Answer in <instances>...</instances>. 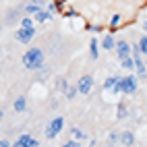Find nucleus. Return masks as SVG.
<instances>
[{"instance_id":"6ab92c4d","label":"nucleus","mask_w":147,"mask_h":147,"mask_svg":"<svg viewBox=\"0 0 147 147\" xmlns=\"http://www.w3.org/2000/svg\"><path fill=\"white\" fill-rule=\"evenodd\" d=\"M139 50L143 56H147V35H143L141 40H139Z\"/></svg>"},{"instance_id":"f257e3e1","label":"nucleus","mask_w":147,"mask_h":147,"mask_svg":"<svg viewBox=\"0 0 147 147\" xmlns=\"http://www.w3.org/2000/svg\"><path fill=\"white\" fill-rule=\"evenodd\" d=\"M23 66L29 68V71H40L44 66V52L40 48H29L23 54Z\"/></svg>"},{"instance_id":"a211bd4d","label":"nucleus","mask_w":147,"mask_h":147,"mask_svg":"<svg viewBox=\"0 0 147 147\" xmlns=\"http://www.w3.org/2000/svg\"><path fill=\"white\" fill-rule=\"evenodd\" d=\"M33 19H29V17H23L21 19V29H33Z\"/></svg>"},{"instance_id":"2eb2a0df","label":"nucleus","mask_w":147,"mask_h":147,"mask_svg":"<svg viewBox=\"0 0 147 147\" xmlns=\"http://www.w3.org/2000/svg\"><path fill=\"white\" fill-rule=\"evenodd\" d=\"M112 91H122V93H124V77H116Z\"/></svg>"},{"instance_id":"b1692460","label":"nucleus","mask_w":147,"mask_h":147,"mask_svg":"<svg viewBox=\"0 0 147 147\" xmlns=\"http://www.w3.org/2000/svg\"><path fill=\"white\" fill-rule=\"evenodd\" d=\"M62 147H79V143H77V141H73V139H71V141H66V143H64Z\"/></svg>"},{"instance_id":"ddd939ff","label":"nucleus","mask_w":147,"mask_h":147,"mask_svg":"<svg viewBox=\"0 0 147 147\" xmlns=\"http://www.w3.org/2000/svg\"><path fill=\"white\" fill-rule=\"evenodd\" d=\"M31 139H33L31 135H21V137H19V139H17V141L13 143V147H27Z\"/></svg>"},{"instance_id":"cd10ccee","label":"nucleus","mask_w":147,"mask_h":147,"mask_svg":"<svg viewBox=\"0 0 147 147\" xmlns=\"http://www.w3.org/2000/svg\"><path fill=\"white\" fill-rule=\"evenodd\" d=\"M143 29H145V31H147V23H143Z\"/></svg>"},{"instance_id":"f03ea898","label":"nucleus","mask_w":147,"mask_h":147,"mask_svg":"<svg viewBox=\"0 0 147 147\" xmlns=\"http://www.w3.org/2000/svg\"><path fill=\"white\" fill-rule=\"evenodd\" d=\"M64 129V118L62 116H56V118H52L50 122H48L46 126V139H56L58 135H60V131Z\"/></svg>"},{"instance_id":"9b49d317","label":"nucleus","mask_w":147,"mask_h":147,"mask_svg":"<svg viewBox=\"0 0 147 147\" xmlns=\"http://www.w3.org/2000/svg\"><path fill=\"white\" fill-rule=\"evenodd\" d=\"M68 133H71V139H73V141H77V143H79V141H83V139H87V135H85L83 131H79L77 126H73V129L68 131Z\"/></svg>"},{"instance_id":"c85d7f7f","label":"nucleus","mask_w":147,"mask_h":147,"mask_svg":"<svg viewBox=\"0 0 147 147\" xmlns=\"http://www.w3.org/2000/svg\"><path fill=\"white\" fill-rule=\"evenodd\" d=\"M2 116H4V114H2V110H0V120H2Z\"/></svg>"},{"instance_id":"20e7f679","label":"nucleus","mask_w":147,"mask_h":147,"mask_svg":"<svg viewBox=\"0 0 147 147\" xmlns=\"http://www.w3.org/2000/svg\"><path fill=\"white\" fill-rule=\"evenodd\" d=\"M15 37H17L21 44H29V42L35 37V27H33V29H21V27H19L17 33H15Z\"/></svg>"},{"instance_id":"f8f14e48","label":"nucleus","mask_w":147,"mask_h":147,"mask_svg":"<svg viewBox=\"0 0 147 147\" xmlns=\"http://www.w3.org/2000/svg\"><path fill=\"white\" fill-rule=\"evenodd\" d=\"M102 48H104V50H114V48H116L114 35H106L104 40H102Z\"/></svg>"},{"instance_id":"9d476101","label":"nucleus","mask_w":147,"mask_h":147,"mask_svg":"<svg viewBox=\"0 0 147 147\" xmlns=\"http://www.w3.org/2000/svg\"><path fill=\"white\" fill-rule=\"evenodd\" d=\"M13 110H15V112H25V110H27V100H25L23 95H19L17 100H15V104H13Z\"/></svg>"},{"instance_id":"dca6fc26","label":"nucleus","mask_w":147,"mask_h":147,"mask_svg":"<svg viewBox=\"0 0 147 147\" xmlns=\"http://www.w3.org/2000/svg\"><path fill=\"white\" fill-rule=\"evenodd\" d=\"M33 17H35V23H44L46 19L50 17V13H48V11H44V8H42V11H37V13H35Z\"/></svg>"},{"instance_id":"c756f323","label":"nucleus","mask_w":147,"mask_h":147,"mask_svg":"<svg viewBox=\"0 0 147 147\" xmlns=\"http://www.w3.org/2000/svg\"><path fill=\"white\" fill-rule=\"evenodd\" d=\"M0 29H2V25H0Z\"/></svg>"},{"instance_id":"39448f33","label":"nucleus","mask_w":147,"mask_h":147,"mask_svg":"<svg viewBox=\"0 0 147 147\" xmlns=\"http://www.w3.org/2000/svg\"><path fill=\"white\" fill-rule=\"evenodd\" d=\"M58 87H60V91L64 93V97H68V100H73V97H75L77 93H79L75 85L66 83V79H58Z\"/></svg>"},{"instance_id":"a878e982","label":"nucleus","mask_w":147,"mask_h":147,"mask_svg":"<svg viewBox=\"0 0 147 147\" xmlns=\"http://www.w3.org/2000/svg\"><path fill=\"white\" fill-rule=\"evenodd\" d=\"M27 147H40V143H37L35 139H31V141H29V145H27Z\"/></svg>"},{"instance_id":"4468645a","label":"nucleus","mask_w":147,"mask_h":147,"mask_svg":"<svg viewBox=\"0 0 147 147\" xmlns=\"http://www.w3.org/2000/svg\"><path fill=\"white\" fill-rule=\"evenodd\" d=\"M120 66L124 68V71H135V60L129 56V58H124V60H120Z\"/></svg>"},{"instance_id":"6e6552de","label":"nucleus","mask_w":147,"mask_h":147,"mask_svg":"<svg viewBox=\"0 0 147 147\" xmlns=\"http://www.w3.org/2000/svg\"><path fill=\"white\" fill-rule=\"evenodd\" d=\"M124 147H133L135 145V135L131 133V131H124V133H120V139H118Z\"/></svg>"},{"instance_id":"0eeeda50","label":"nucleus","mask_w":147,"mask_h":147,"mask_svg":"<svg viewBox=\"0 0 147 147\" xmlns=\"http://www.w3.org/2000/svg\"><path fill=\"white\" fill-rule=\"evenodd\" d=\"M135 91H137V77H135V75H129V77H124V93L133 95Z\"/></svg>"},{"instance_id":"423d86ee","label":"nucleus","mask_w":147,"mask_h":147,"mask_svg":"<svg viewBox=\"0 0 147 147\" xmlns=\"http://www.w3.org/2000/svg\"><path fill=\"white\" fill-rule=\"evenodd\" d=\"M114 50H116V56H118V60H124V58H129V56H131V46L126 44L124 40H118V42H116V48H114Z\"/></svg>"},{"instance_id":"4be33fe9","label":"nucleus","mask_w":147,"mask_h":147,"mask_svg":"<svg viewBox=\"0 0 147 147\" xmlns=\"http://www.w3.org/2000/svg\"><path fill=\"white\" fill-rule=\"evenodd\" d=\"M114 81H116V77H108L106 83H104V89H112V87H114Z\"/></svg>"},{"instance_id":"f3484780","label":"nucleus","mask_w":147,"mask_h":147,"mask_svg":"<svg viewBox=\"0 0 147 147\" xmlns=\"http://www.w3.org/2000/svg\"><path fill=\"white\" fill-rule=\"evenodd\" d=\"M89 54H91L93 60L100 56V52H97V40H91V44H89Z\"/></svg>"},{"instance_id":"1a4fd4ad","label":"nucleus","mask_w":147,"mask_h":147,"mask_svg":"<svg viewBox=\"0 0 147 147\" xmlns=\"http://www.w3.org/2000/svg\"><path fill=\"white\" fill-rule=\"evenodd\" d=\"M135 71H137V77H139V79H145V77H147V66L143 62V58L135 60Z\"/></svg>"},{"instance_id":"412c9836","label":"nucleus","mask_w":147,"mask_h":147,"mask_svg":"<svg viewBox=\"0 0 147 147\" xmlns=\"http://www.w3.org/2000/svg\"><path fill=\"white\" fill-rule=\"evenodd\" d=\"M116 116H118V118H124V116H126V104H118V110H116Z\"/></svg>"},{"instance_id":"5701e85b","label":"nucleus","mask_w":147,"mask_h":147,"mask_svg":"<svg viewBox=\"0 0 147 147\" xmlns=\"http://www.w3.org/2000/svg\"><path fill=\"white\" fill-rule=\"evenodd\" d=\"M110 25H112V27H118V25H120V15H114V17H112V23H110Z\"/></svg>"},{"instance_id":"aec40b11","label":"nucleus","mask_w":147,"mask_h":147,"mask_svg":"<svg viewBox=\"0 0 147 147\" xmlns=\"http://www.w3.org/2000/svg\"><path fill=\"white\" fill-rule=\"evenodd\" d=\"M25 11H27V15H35L37 11H42V6H37V4H27Z\"/></svg>"},{"instance_id":"7ed1b4c3","label":"nucleus","mask_w":147,"mask_h":147,"mask_svg":"<svg viewBox=\"0 0 147 147\" xmlns=\"http://www.w3.org/2000/svg\"><path fill=\"white\" fill-rule=\"evenodd\" d=\"M91 87H93V77L91 75H83L81 79H79V83H77V91L83 93V95H87V93L91 91Z\"/></svg>"},{"instance_id":"bb28decb","label":"nucleus","mask_w":147,"mask_h":147,"mask_svg":"<svg viewBox=\"0 0 147 147\" xmlns=\"http://www.w3.org/2000/svg\"><path fill=\"white\" fill-rule=\"evenodd\" d=\"M46 2V0H31V4H37V6H42Z\"/></svg>"},{"instance_id":"393cba45","label":"nucleus","mask_w":147,"mask_h":147,"mask_svg":"<svg viewBox=\"0 0 147 147\" xmlns=\"http://www.w3.org/2000/svg\"><path fill=\"white\" fill-rule=\"evenodd\" d=\"M0 147H13L8 139H0Z\"/></svg>"}]
</instances>
